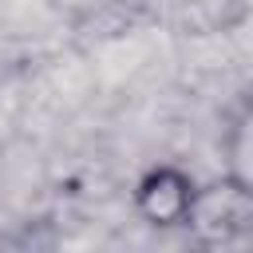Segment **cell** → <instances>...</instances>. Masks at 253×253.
Here are the masks:
<instances>
[{
  "label": "cell",
  "mask_w": 253,
  "mask_h": 253,
  "mask_svg": "<svg viewBox=\"0 0 253 253\" xmlns=\"http://www.w3.org/2000/svg\"><path fill=\"white\" fill-rule=\"evenodd\" d=\"M221 162H225V178H233L237 186L253 190V95L229 115L225 134H221Z\"/></svg>",
  "instance_id": "cell-3"
},
{
  "label": "cell",
  "mask_w": 253,
  "mask_h": 253,
  "mask_svg": "<svg viewBox=\"0 0 253 253\" xmlns=\"http://www.w3.org/2000/svg\"><path fill=\"white\" fill-rule=\"evenodd\" d=\"M194 194H198V182L182 166L162 162L134 182V213L150 229H182L190 217Z\"/></svg>",
  "instance_id": "cell-2"
},
{
  "label": "cell",
  "mask_w": 253,
  "mask_h": 253,
  "mask_svg": "<svg viewBox=\"0 0 253 253\" xmlns=\"http://www.w3.org/2000/svg\"><path fill=\"white\" fill-rule=\"evenodd\" d=\"M182 229L198 245H237L253 237V190L237 186L225 174L206 186L198 182V194Z\"/></svg>",
  "instance_id": "cell-1"
}]
</instances>
